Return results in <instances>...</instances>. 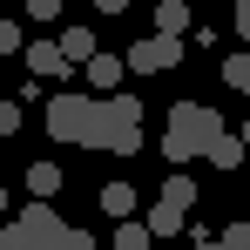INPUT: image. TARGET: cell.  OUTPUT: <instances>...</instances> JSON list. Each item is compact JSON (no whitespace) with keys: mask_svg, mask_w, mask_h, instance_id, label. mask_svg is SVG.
Segmentation results:
<instances>
[{"mask_svg":"<svg viewBox=\"0 0 250 250\" xmlns=\"http://www.w3.org/2000/svg\"><path fill=\"white\" fill-rule=\"evenodd\" d=\"M216 142H223V115H216V108H203V102H176V108H169V128H163L169 169L196 163V156L209 163V149H216Z\"/></svg>","mask_w":250,"mask_h":250,"instance_id":"6da1fadb","label":"cell"},{"mask_svg":"<svg viewBox=\"0 0 250 250\" xmlns=\"http://www.w3.org/2000/svg\"><path fill=\"white\" fill-rule=\"evenodd\" d=\"M88 149L135 156V149H142V102H135V95H102V102H95V122H88Z\"/></svg>","mask_w":250,"mask_h":250,"instance_id":"7a4b0ae2","label":"cell"},{"mask_svg":"<svg viewBox=\"0 0 250 250\" xmlns=\"http://www.w3.org/2000/svg\"><path fill=\"white\" fill-rule=\"evenodd\" d=\"M41 122L54 142H88V122H95V95H75V88H61V95H47Z\"/></svg>","mask_w":250,"mask_h":250,"instance_id":"3957f363","label":"cell"},{"mask_svg":"<svg viewBox=\"0 0 250 250\" xmlns=\"http://www.w3.org/2000/svg\"><path fill=\"white\" fill-rule=\"evenodd\" d=\"M61 237H68V223H61L54 203H27L21 216H14V244L21 250H54Z\"/></svg>","mask_w":250,"mask_h":250,"instance_id":"277c9868","label":"cell"},{"mask_svg":"<svg viewBox=\"0 0 250 250\" xmlns=\"http://www.w3.org/2000/svg\"><path fill=\"white\" fill-rule=\"evenodd\" d=\"M122 61H128V75H163V68H176V61H183V47L169 41V34H149V41L128 47Z\"/></svg>","mask_w":250,"mask_h":250,"instance_id":"5b68a950","label":"cell"},{"mask_svg":"<svg viewBox=\"0 0 250 250\" xmlns=\"http://www.w3.org/2000/svg\"><path fill=\"white\" fill-rule=\"evenodd\" d=\"M82 75H88V88H95V102H102V95H122V75H128V61H122V54H95V61H88Z\"/></svg>","mask_w":250,"mask_h":250,"instance_id":"8992f818","label":"cell"},{"mask_svg":"<svg viewBox=\"0 0 250 250\" xmlns=\"http://www.w3.org/2000/svg\"><path fill=\"white\" fill-rule=\"evenodd\" d=\"M163 209H176V216L196 209V183H189L183 169H169V176H163Z\"/></svg>","mask_w":250,"mask_h":250,"instance_id":"52a82bcc","label":"cell"},{"mask_svg":"<svg viewBox=\"0 0 250 250\" xmlns=\"http://www.w3.org/2000/svg\"><path fill=\"white\" fill-rule=\"evenodd\" d=\"M54 41H61V61H68V68H88V61H95V54H102V47H95V34H88V27H68V34H54Z\"/></svg>","mask_w":250,"mask_h":250,"instance_id":"ba28073f","label":"cell"},{"mask_svg":"<svg viewBox=\"0 0 250 250\" xmlns=\"http://www.w3.org/2000/svg\"><path fill=\"white\" fill-rule=\"evenodd\" d=\"M27 68H34L41 82H47V75H68V61H61V41H34V47H27Z\"/></svg>","mask_w":250,"mask_h":250,"instance_id":"9c48e42d","label":"cell"},{"mask_svg":"<svg viewBox=\"0 0 250 250\" xmlns=\"http://www.w3.org/2000/svg\"><path fill=\"white\" fill-rule=\"evenodd\" d=\"M102 209H108L115 223H135V183H108V189H102Z\"/></svg>","mask_w":250,"mask_h":250,"instance_id":"30bf717a","label":"cell"},{"mask_svg":"<svg viewBox=\"0 0 250 250\" xmlns=\"http://www.w3.org/2000/svg\"><path fill=\"white\" fill-rule=\"evenodd\" d=\"M183 27H189V0H156V34H169V41H176Z\"/></svg>","mask_w":250,"mask_h":250,"instance_id":"8fae6325","label":"cell"},{"mask_svg":"<svg viewBox=\"0 0 250 250\" xmlns=\"http://www.w3.org/2000/svg\"><path fill=\"white\" fill-rule=\"evenodd\" d=\"M27 189H34V203H47V196L61 189V169H54V163H34V169H27Z\"/></svg>","mask_w":250,"mask_h":250,"instance_id":"7c38bea8","label":"cell"},{"mask_svg":"<svg viewBox=\"0 0 250 250\" xmlns=\"http://www.w3.org/2000/svg\"><path fill=\"white\" fill-rule=\"evenodd\" d=\"M115 250H156L149 223H115Z\"/></svg>","mask_w":250,"mask_h":250,"instance_id":"4fadbf2b","label":"cell"},{"mask_svg":"<svg viewBox=\"0 0 250 250\" xmlns=\"http://www.w3.org/2000/svg\"><path fill=\"white\" fill-rule=\"evenodd\" d=\"M223 82H230V88L250 102V54H230V61H223Z\"/></svg>","mask_w":250,"mask_h":250,"instance_id":"5bb4252c","label":"cell"},{"mask_svg":"<svg viewBox=\"0 0 250 250\" xmlns=\"http://www.w3.org/2000/svg\"><path fill=\"white\" fill-rule=\"evenodd\" d=\"M209 163H216V169H237V163H244V135H223V142L209 149Z\"/></svg>","mask_w":250,"mask_h":250,"instance_id":"9a60e30c","label":"cell"},{"mask_svg":"<svg viewBox=\"0 0 250 250\" xmlns=\"http://www.w3.org/2000/svg\"><path fill=\"white\" fill-rule=\"evenodd\" d=\"M176 230H183V216H176V209H163V203L149 209V237H163V244H169Z\"/></svg>","mask_w":250,"mask_h":250,"instance_id":"2e32d148","label":"cell"},{"mask_svg":"<svg viewBox=\"0 0 250 250\" xmlns=\"http://www.w3.org/2000/svg\"><path fill=\"white\" fill-rule=\"evenodd\" d=\"M216 244H223V250H250V216H237V223H230Z\"/></svg>","mask_w":250,"mask_h":250,"instance_id":"e0dca14e","label":"cell"},{"mask_svg":"<svg viewBox=\"0 0 250 250\" xmlns=\"http://www.w3.org/2000/svg\"><path fill=\"white\" fill-rule=\"evenodd\" d=\"M7 54H27V41H21L14 21H0V61H7Z\"/></svg>","mask_w":250,"mask_h":250,"instance_id":"ac0fdd59","label":"cell"},{"mask_svg":"<svg viewBox=\"0 0 250 250\" xmlns=\"http://www.w3.org/2000/svg\"><path fill=\"white\" fill-rule=\"evenodd\" d=\"M14 128H21V102H7V95H0V142H7Z\"/></svg>","mask_w":250,"mask_h":250,"instance_id":"d6986e66","label":"cell"},{"mask_svg":"<svg viewBox=\"0 0 250 250\" xmlns=\"http://www.w3.org/2000/svg\"><path fill=\"white\" fill-rule=\"evenodd\" d=\"M54 250H95V237H88V230H68V237H61Z\"/></svg>","mask_w":250,"mask_h":250,"instance_id":"ffe728a7","label":"cell"},{"mask_svg":"<svg viewBox=\"0 0 250 250\" xmlns=\"http://www.w3.org/2000/svg\"><path fill=\"white\" fill-rule=\"evenodd\" d=\"M27 14H34V21H54V14H61V0H27Z\"/></svg>","mask_w":250,"mask_h":250,"instance_id":"44dd1931","label":"cell"},{"mask_svg":"<svg viewBox=\"0 0 250 250\" xmlns=\"http://www.w3.org/2000/svg\"><path fill=\"white\" fill-rule=\"evenodd\" d=\"M237 34L250 41V0H237Z\"/></svg>","mask_w":250,"mask_h":250,"instance_id":"7402d4cb","label":"cell"},{"mask_svg":"<svg viewBox=\"0 0 250 250\" xmlns=\"http://www.w3.org/2000/svg\"><path fill=\"white\" fill-rule=\"evenodd\" d=\"M95 7H102V14H122V7H128V0H95Z\"/></svg>","mask_w":250,"mask_h":250,"instance_id":"603a6c76","label":"cell"},{"mask_svg":"<svg viewBox=\"0 0 250 250\" xmlns=\"http://www.w3.org/2000/svg\"><path fill=\"white\" fill-rule=\"evenodd\" d=\"M0 250H21V244H14V223H7V230H0Z\"/></svg>","mask_w":250,"mask_h":250,"instance_id":"cb8c5ba5","label":"cell"},{"mask_svg":"<svg viewBox=\"0 0 250 250\" xmlns=\"http://www.w3.org/2000/svg\"><path fill=\"white\" fill-rule=\"evenodd\" d=\"M0 230H7V189H0Z\"/></svg>","mask_w":250,"mask_h":250,"instance_id":"d4e9b609","label":"cell"},{"mask_svg":"<svg viewBox=\"0 0 250 250\" xmlns=\"http://www.w3.org/2000/svg\"><path fill=\"white\" fill-rule=\"evenodd\" d=\"M196 250H223V244H216V237H209V244H196Z\"/></svg>","mask_w":250,"mask_h":250,"instance_id":"484cf974","label":"cell"},{"mask_svg":"<svg viewBox=\"0 0 250 250\" xmlns=\"http://www.w3.org/2000/svg\"><path fill=\"white\" fill-rule=\"evenodd\" d=\"M244 149H250V122H244Z\"/></svg>","mask_w":250,"mask_h":250,"instance_id":"4316f807","label":"cell"},{"mask_svg":"<svg viewBox=\"0 0 250 250\" xmlns=\"http://www.w3.org/2000/svg\"><path fill=\"white\" fill-rule=\"evenodd\" d=\"M156 250H169V244H156Z\"/></svg>","mask_w":250,"mask_h":250,"instance_id":"83f0119b","label":"cell"}]
</instances>
